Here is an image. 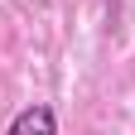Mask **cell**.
<instances>
[{"label": "cell", "mask_w": 135, "mask_h": 135, "mask_svg": "<svg viewBox=\"0 0 135 135\" xmlns=\"http://www.w3.org/2000/svg\"><path fill=\"white\" fill-rule=\"evenodd\" d=\"M5 135H58V116H53L48 101H34V106H24V111L10 121Z\"/></svg>", "instance_id": "6da1fadb"}]
</instances>
